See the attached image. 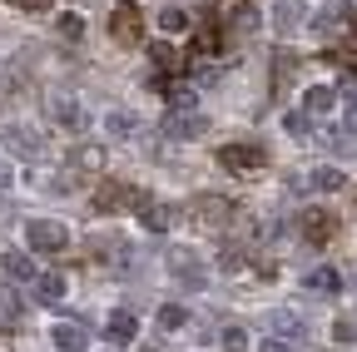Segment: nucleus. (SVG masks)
I'll use <instances>...</instances> for the list:
<instances>
[{"label":"nucleus","instance_id":"obj_24","mask_svg":"<svg viewBox=\"0 0 357 352\" xmlns=\"http://www.w3.org/2000/svg\"><path fill=\"white\" fill-rule=\"evenodd\" d=\"M159 25H164L169 35H184V30H189V15H184V10H178V6H169V10L159 15Z\"/></svg>","mask_w":357,"mask_h":352},{"label":"nucleus","instance_id":"obj_2","mask_svg":"<svg viewBox=\"0 0 357 352\" xmlns=\"http://www.w3.org/2000/svg\"><path fill=\"white\" fill-rule=\"evenodd\" d=\"M25 238H30L35 253H65V248H70V229L55 224V218H30V224H25Z\"/></svg>","mask_w":357,"mask_h":352},{"label":"nucleus","instance_id":"obj_8","mask_svg":"<svg viewBox=\"0 0 357 352\" xmlns=\"http://www.w3.org/2000/svg\"><path fill=\"white\" fill-rule=\"evenodd\" d=\"M109 30H114V40H119V45H139V30H144V25H139V10H134V6H119Z\"/></svg>","mask_w":357,"mask_h":352},{"label":"nucleus","instance_id":"obj_3","mask_svg":"<svg viewBox=\"0 0 357 352\" xmlns=\"http://www.w3.org/2000/svg\"><path fill=\"white\" fill-rule=\"evenodd\" d=\"M298 229H303V238H307L312 248H328L333 234H337V218H333L328 208H307V213L298 218Z\"/></svg>","mask_w":357,"mask_h":352},{"label":"nucleus","instance_id":"obj_6","mask_svg":"<svg viewBox=\"0 0 357 352\" xmlns=\"http://www.w3.org/2000/svg\"><path fill=\"white\" fill-rule=\"evenodd\" d=\"M164 135H169V139H199V135H208V119L194 114V109H174V114L164 119Z\"/></svg>","mask_w":357,"mask_h":352},{"label":"nucleus","instance_id":"obj_19","mask_svg":"<svg viewBox=\"0 0 357 352\" xmlns=\"http://www.w3.org/2000/svg\"><path fill=\"white\" fill-rule=\"evenodd\" d=\"M6 278H15V283H35L40 273H35V263H30L25 253H6Z\"/></svg>","mask_w":357,"mask_h":352},{"label":"nucleus","instance_id":"obj_11","mask_svg":"<svg viewBox=\"0 0 357 352\" xmlns=\"http://www.w3.org/2000/svg\"><path fill=\"white\" fill-rule=\"evenodd\" d=\"M134 208H139V224H144L149 234H164V229H169V208H159L149 194H134Z\"/></svg>","mask_w":357,"mask_h":352},{"label":"nucleus","instance_id":"obj_16","mask_svg":"<svg viewBox=\"0 0 357 352\" xmlns=\"http://www.w3.org/2000/svg\"><path fill=\"white\" fill-rule=\"evenodd\" d=\"M50 342H55L60 352H89V337H84L75 323H60V328L50 332Z\"/></svg>","mask_w":357,"mask_h":352},{"label":"nucleus","instance_id":"obj_12","mask_svg":"<svg viewBox=\"0 0 357 352\" xmlns=\"http://www.w3.org/2000/svg\"><path fill=\"white\" fill-rule=\"evenodd\" d=\"M218 159L229 164V169H253V164H263V149L258 144H223Z\"/></svg>","mask_w":357,"mask_h":352},{"label":"nucleus","instance_id":"obj_25","mask_svg":"<svg viewBox=\"0 0 357 352\" xmlns=\"http://www.w3.org/2000/svg\"><path fill=\"white\" fill-rule=\"evenodd\" d=\"M342 119H347V135H357V90L342 84Z\"/></svg>","mask_w":357,"mask_h":352},{"label":"nucleus","instance_id":"obj_27","mask_svg":"<svg viewBox=\"0 0 357 352\" xmlns=\"http://www.w3.org/2000/svg\"><path fill=\"white\" fill-rule=\"evenodd\" d=\"M60 35H65V40H79V35H84V15L65 10V15H60Z\"/></svg>","mask_w":357,"mask_h":352},{"label":"nucleus","instance_id":"obj_33","mask_svg":"<svg viewBox=\"0 0 357 352\" xmlns=\"http://www.w3.org/2000/svg\"><path fill=\"white\" fill-rule=\"evenodd\" d=\"M10 6H20V10H50V0H10Z\"/></svg>","mask_w":357,"mask_h":352},{"label":"nucleus","instance_id":"obj_34","mask_svg":"<svg viewBox=\"0 0 357 352\" xmlns=\"http://www.w3.org/2000/svg\"><path fill=\"white\" fill-rule=\"evenodd\" d=\"M6 189H10V164L0 159V194H6Z\"/></svg>","mask_w":357,"mask_h":352},{"label":"nucleus","instance_id":"obj_30","mask_svg":"<svg viewBox=\"0 0 357 352\" xmlns=\"http://www.w3.org/2000/svg\"><path fill=\"white\" fill-rule=\"evenodd\" d=\"M333 337H337V342H352V337H357V323H352V318H337V323H333Z\"/></svg>","mask_w":357,"mask_h":352},{"label":"nucleus","instance_id":"obj_29","mask_svg":"<svg viewBox=\"0 0 357 352\" xmlns=\"http://www.w3.org/2000/svg\"><path fill=\"white\" fill-rule=\"evenodd\" d=\"M268 323H273L278 332H288V337H303V323H298L293 313H273V318H268Z\"/></svg>","mask_w":357,"mask_h":352},{"label":"nucleus","instance_id":"obj_18","mask_svg":"<svg viewBox=\"0 0 357 352\" xmlns=\"http://www.w3.org/2000/svg\"><path fill=\"white\" fill-rule=\"evenodd\" d=\"M258 6H253V0H238V6H229V25L234 30H258Z\"/></svg>","mask_w":357,"mask_h":352},{"label":"nucleus","instance_id":"obj_4","mask_svg":"<svg viewBox=\"0 0 357 352\" xmlns=\"http://www.w3.org/2000/svg\"><path fill=\"white\" fill-rule=\"evenodd\" d=\"M6 149H10V154H20V159H30V164H35V159H45V139L35 135L30 124H6Z\"/></svg>","mask_w":357,"mask_h":352},{"label":"nucleus","instance_id":"obj_23","mask_svg":"<svg viewBox=\"0 0 357 352\" xmlns=\"http://www.w3.org/2000/svg\"><path fill=\"white\" fill-rule=\"evenodd\" d=\"M149 60H154L159 70H178V55H174V45H169V40H159V45H149Z\"/></svg>","mask_w":357,"mask_h":352},{"label":"nucleus","instance_id":"obj_7","mask_svg":"<svg viewBox=\"0 0 357 352\" xmlns=\"http://www.w3.org/2000/svg\"><path fill=\"white\" fill-rule=\"evenodd\" d=\"M342 184H347V174L333 169V164H323V169H312L307 179H298V189H318V194H337Z\"/></svg>","mask_w":357,"mask_h":352},{"label":"nucleus","instance_id":"obj_20","mask_svg":"<svg viewBox=\"0 0 357 352\" xmlns=\"http://www.w3.org/2000/svg\"><path fill=\"white\" fill-rule=\"evenodd\" d=\"M105 129H109L114 139H129V135H139V119H134V114H124V109H114V114L105 119Z\"/></svg>","mask_w":357,"mask_h":352},{"label":"nucleus","instance_id":"obj_1","mask_svg":"<svg viewBox=\"0 0 357 352\" xmlns=\"http://www.w3.org/2000/svg\"><path fill=\"white\" fill-rule=\"evenodd\" d=\"M352 25H357L352 0H328V6L318 10V20H312V30H318L323 40H342V35H352Z\"/></svg>","mask_w":357,"mask_h":352},{"label":"nucleus","instance_id":"obj_5","mask_svg":"<svg viewBox=\"0 0 357 352\" xmlns=\"http://www.w3.org/2000/svg\"><path fill=\"white\" fill-rule=\"evenodd\" d=\"M268 15H273V30H278L283 40L307 25V6H303V0H273V10H268Z\"/></svg>","mask_w":357,"mask_h":352},{"label":"nucleus","instance_id":"obj_26","mask_svg":"<svg viewBox=\"0 0 357 352\" xmlns=\"http://www.w3.org/2000/svg\"><path fill=\"white\" fill-rule=\"evenodd\" d=\"M218 337H223V352H248V332L243 328H223Z\"/></svg>","mask_w":357,"mask_h":352},{"label":"nucleus","instance_id":"obj_31","mask_svg":"<svg viewBox=\"0 0 357 352\" xmlns=\"http://www.w3.org/2000/svg\"><path fill=\"white\" fill-rule=\"evenodd\" d=\"M169 105L174 109H194V90H169Z\"/></svg>","mask_w":357,"mask_h":352},{"label":"nucleus","instance_id":"obj_14","mask_svg":"<svg viewBox=\"0 0 357 352\" xmlns=\"http://www.w3.org/2000/svg\"><path fill=\"white\" fill-rule=\"evenodd\" d=\"M169 273H174L178 283H184V288H204V278H208V273L199 268V263H194L189 253H174V263H169Z\"/></svg>","mask_w":357,"mask_h":352},{"label":"nucleus","instance_id":"obj_10","mask_svg":"<svg viewBox=\"0 0 357 352\" xmlns=\"http://www.w3.org/2000/svg\"><path fill=\"white\" fill-rule=\"evenodd\" d=\"M333 109H337V90H328V84H312V90L303 95V114H312V119H323Z\"/></svg>","mask_w":357,"mask_h":352},{"label":"nucleus","instance_id":"obj_28","mask_svg":"<svg viewBox=\"0 0 357 352\" xmlns=\"http://www.w3.org/2000/svg\"><path fill=\"white\" fill-rule=\"evenodd\" d=\"M84 169H105V149L100 144H79V154H75Z\"/></svg>","mask_w":357,"mask_h":352},{"label":"nucleus","instance_id":"obj_22","mask_svg":"<svg viewBox=\"0 0 357 352\" xmlns=\"http://www.w3.org/2000/svg\"><path fill=\"white\" fill-rule=\"evenodd\" d=\"M283 129H288V135H298V139H307V135H312V114L293 109V114H283Z\"/></svg>","mask_w":357,"mask_h":352},{"label":"nucleus","instance_id":"obj_32","mask_svg":"<svg viewBox=\"0 0 357 352\" xmlns=\"http://www.w3.org/2000/svg\"><path fill=\"white\" fill-rule=\"evenodd\" d=\"M258 352H293L283 337H268V342H258Z\"/></svg>","mask_w":357,"mask_h":352},{"label":"nucleus","instance_id":"obj_21","mask_svg":"<svg viewBox=\"0 0 357 352\" xmlns=\"http://www.w3.org/2000/svg\"><path fill=\"white\" fill-rule=\"evenodd\" d=\"M184 323H189V313H184L178 303H164V307H159V328H164V332H178Z\"/></svg>","mask_w":357,"mask_h":352},{"label":"nucleus","instance_id":"obj_13","mask_svg":"<svg viewBox=\"0 0 357 352\" xmlns=\"http://www.w3.org/2000/svg\"><path fill=\"white\" fill-rule=\"evenodd\" d=\"M35 303L60 307V303H65V278H60V273H40V278H35Z\"/></svg>","mask_w":357,"mask_h":352},{"label":"nucleus","instance_id":"obj_15","mask_svg":"<svg viewBox=\"0 0 357 352\" xmlns=\"http://www.w3.org/2000/svg\"><path fill=\"white\" fill-rule=\"evenodd\" d=\"M50 114H55V124H65V129H75V135H79V129L89 124V119H84V109H79L75 100H50Z\"/></svg>","mask_w":357,"mask_h":352},{"label":"nucleus","instance_id":"obj_17","mask_svg":"<svg viewBox=\"0 0 357 352\" xmlns=\"http://www.w3.org/2000/svg\"><path fill=\"white\" fill-rule=\"evenodd\" d=\"M303 283H307L312 293H342V273H337V268H312Z\"/></svg>","mask_w":357,"mask_h":352},{"label":"nucleus","instance_id":"obj_9","mask_svg":"<svg viewBox=\"0 0 357 352\" xmlns=\"http://www.w3.org/2000/svg\"><path fill=\"white\" fill-rule=\"evenodd\" d=\"M105 337H109L114 347H129L134 337H139V318H134L129 307H119V313L109 318V332H105Z\"/></svg>","mask_w":357,"mask_h":352}]
</instances>
